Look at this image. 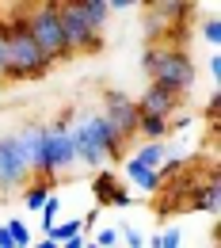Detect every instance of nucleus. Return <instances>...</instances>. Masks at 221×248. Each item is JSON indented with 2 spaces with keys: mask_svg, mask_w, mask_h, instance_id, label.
Instances as JSON below:
<instances>
[{
  "mask_svg": "<svg viewBox=\"0 0 221 248\" xmlns=\"http://www.w3.org/2000/svg\"><path fill=\"white\" fill-rule=\"evenodd\" d=\"M76 8H80V16H84V23H88L95 34H103L107 19H111V8H107V0H76Z\"/></svg>",
  "mask_w": 221,
  "mask_h": 248,
  "instance_id": "12",
  "label": "nucleus"
},
{
  "mask_svg": "<svg viewBox=\"0 0 221 248\" xmlns=\"http://www.w3.org/2000/svg\"><path fill=\"white\" fill-rule=\"evenodd\" d=\"M122 191V184H118V176L111 172V168H103V172H95V180H92V195H95V202L99 206H111V199Z\"/></svg>",
  "mask_w": 221,
  "mask_h": 248,
  "instance_id": "13",
  "label": "nucleus"
},
{
  "mask_svg": "<svg viewBox=\"0 0 221 248\" xmlns=\"http://www.w3.org/2000/svg\"><path fill=\"white\" fill-rule=\"evenodd\" d=\"M118 241H126V248H145V233L126 225V229H118Z\"/></svg>",
  "mask_w": 221,
  "mask_h": 248,
  "instance_id": "23",
  "label": "nucleus"
},
{
  "mask_svg": "<svg viewBox=\"0 0 221 248\" xmlns=\"http://www.w3.org/2000/svg\"><path fill=\"white\" fill-rule=\"evenodd\" d=\"M168 134H172V123H164V119H149V115L137 119V138L141 141H164Z\"/></svg>",
  "mask_w": 221,
  "mask_h": 248,
  "instance_id": "17",
  "label": "nucleus"
},
{
  "mask_svg": "<svg viewBox=\"0 0 221 248\" xmlns=\"http://www.w3.org/2000/svg\"><path fill=\"white\" fill-rule=\"evenodd\" d=\"M38 214H42V233H50V229L58 225V214H61V199H58V195H50V199H46V206H42Z\"/></svg>",
  "mask_w": 221,
  "mask_h": 248,
  "instance_id": "21",
  "label": "nucleus"
},
{
  "mask_svg": "<svg viewBox=\"0 0 221 248\" xmlns=\"http://www.w3.org/2000/svg\"><path fill=\"white\" fill-rule=\"evenodd\" d=\"M122 176H126V184H133L137 191H145V195L160 191V172H153V168H141L133 156H126V164H122Z\"/></svg>",
  "mask_w": 221,
  "mask_h": 248,
  "instance_id": "11",
  "label": "nucleus"
},
{
  "mask_svg": "<svg viewBox=\"0 0 221 248\" xmlns=\"http://www.w3.org/2000/svg\"><path fill=\"white\" fill-rule=\"evenodd\" d=\"M111 206H133V195H130L126 187H122V191H118V195L111 199Z\"/></svg>",
  "mask_w": 221,
  "mask_h": 248,
  "instance_id": "26",
  "label": "nucleus"
},
{
  "mask_svg": "<svg viewBox=\"0 0 221 248\" xmlns=\"http://www.w3.org/2000/svg\"><path fill=\"white\" fill-rule=\"evenodd\" d=\"M206 69H210V80H218V77H221V54H218V50H210V62H206Z\"/></svg>",
  "mask_w": 221,
  "mask_h": 248,
  "instance_id": "25",
  "label": "nucleus"
},
{
  "mask_svg": "<svg viewBox=\"0 0 221 248\" xmlns=\"http://www.w3.org/2000/svg\"><path fill=\"white\" fill-rule=\"evenodd\" d=\"M76 168V141H73V126H46V141H42V164H38V180H58L61 172Z\"/></svg>",
  "mask_w": 221,
  "mask_h": 248,
  "instance_id": "5",
  "label": "nucleus"
},
{
  "mask_svg": "<svg viewBox=\"0 0 221 248\" xmlns=\"http://www.w3.org/2000/svg\"><path fill=\"white\" fill-rule=\"evenodd\" d=\"M58 19H61V38H65L69 58H73V54H95V50L103 46V34H95L92 27L84 23L76 0H73V4H58Z\"/></svg>",
  "mask_w": 221,
  "mask_h": 248,
  "instance_id": "6",
  "label": "nucleus"
},
{
  "mask_svg": "<svg viewBox=\"0 0 221 248\" xmlns=\"http://www.w3.org/2000/svg\"><path fill=\"white\" fill-rule=\"evenodd\" d=\"M145 245H149V248H179V245H183V229H179V225H168V229L153 233Z\"/></svg>",
  "mask_w": 221,
  "mask_h": 248,
  "instance_id": "19",
  "label": "nucleus"
},
{
  "mask_svg": "<svg viewBox=\"0 0 221 248\" xmlns=\"http://www.w3.org/2000/svg\"><path fill=\"white\" fill-rule=\"evenodd\" d=\"M50 195H54V180H38V176H31V184L23 187V202H27V210H42Z\"/></svg>",
  "mask_w": 221,
  "mask_h": 248,
  "instance_id": "14",
  "label": "nucleus"
},
{
  "mask_svg": "<svg viewBox=\"0 0 221 248\" xmlns=\"http://www.w3.org/2000/svg\"><path fill=\"white\" fill-rule=\"evenodd\" d=\"M133 160H137L141 168H153V172H160V168H164V160H168V145H164V141H145V145L133 153Z\"/></svg>",
  "mask_w": 221,
  "mask_h": 248,
  "instance_id": "15",
  "label": "nucleus"
},
{
  "mask_svg": "<svg viewBox=\"0 0 221 248\" xmlns=\"http://www.w3.org/2000/svg\"><path fill=\"white\" fill-rule=\"evenodd\" d=\"M73 141H76V164H84V168H92V172H103L107 164L122 160V149H126V141L111 130V123H107L99 111L76 119Z\"/></svg>",
  "mask_w": 221,
  "mask_h": 248,
  "instance_id": "2",
  "label": "nucleus"
},
{
  "mask_svg": "<svg viewBox=\"0 0 221 248\" xmlns=\"http://www.w3.org/2000/svg\"><path fill=\"white\" fill-rule=\"evenodd\" d=\"M0 73H4V31H0Z\"/></svg>",
  "mask_w": 221,
  "mask_h": 248,
  "instance_id": "30",
  "label": "nucleus"
},
{
  "mask_svg": "<svg viewBox=\"0 0 221 248\" xmlns=\"http://www.w3.org/2000/svg\"><path fill=\"white\" fill-rule=\"evenodd\" d=\"M0 31H4V73L0 77H8V80H38V77H46L54 69V62L31 38L23 16H12L8 23H0Z\"/></svg>",
  "mask_w": 221,
  "mask_h": 248,
  "instance_id": "1",
  "label": "nucleus"
},
{
  "mask_svg": "<svg viewBox=\"0 0 221 248\" xmlns=\"http://www.w3.org/2000/svg\"><path fill=\"white\" fill-rule=\"evenodd\" d=\"M141 65H145V73H149V84H160V88H168L172 95H183L191 84H194V62H191L179 46L153 42V46L145 50Z\"/></svg>",
  "mask_w": 221,
  "mask_h": 248,
  "instance_id": "3",
  "label": "nucleus"
},
{
  "mask_svg": "<svg viewBox=\"0 0 221 248\" xmlns=\"http://www.w3.org/2000/svg\"><path fill=\"white\" fill-rule=\"evenodd\" d=\"M92 245H95V248H111V245H118V229H99Z\"/></svg>",
  "mask_w": 221,
  "mask_h": 248,
  "instance_id": "24",
  "label": "nucleus"
},
{
  "mask_svg": "<svg viewBox=\"0 0 221 248\" xmlns=\"http://www.w3.org/2000/svg\"><path fill=\"white\" fill-rule=\"evenodd\" d=\"M221 202V187L218 180H210V184L202 187V191H194V210H206V214H214Z\"/></svg>",
  "mask_w": 221,
  "mask_h": 248,
  "instance_id": "18",
  "label": "nucleus"
},
{
  "mask_svg": "<svg viewBox=\"0 0 221 248\" xmlns=\"http://www.w3.org/2000/svg\"><path fill=\"white\" fill-rule=\"evenodd\" d=\"M133 103H137V115L164 119V123H172V119H176V111H179V95H172L168 88H160V84H149V88L137 95Z\"/></svg>",
  "mask_w": 221,
  "mask_h": 248,
  "instance_id": "9",
  "label": "nucleus"
},
{
  "mask_svg": "<svg viewBox=\"0 0 221 248\" xmlns=\"http://www.w3.org/2000/svg\"><path fill=\"white\" fill-rule=\"evenodd\" d=\"M84 248H95V245H92V241H84Z\"/></svg>",
  "mask_w": 221,
  "mask_h": 248,
  "instance_id": "31",
  "label": "nucleus"
},
{
  "mask_svg": "<svg viewBox=\"0 0 221 248\" xmlns=\"http://www.w3.org/2000/svg\"><path fill=\"white\" fill-rule=\"evenodd\" d=\"M61 248H84V237H73V241H65Z\"/></svg>",
  "mask_w": 221,
  "mask_h": 248,
  "instance_id": "29",
  "label": "nucleus"
},
{
  "mask_svg": "<svg viewBox=\"0 0 221 248\" xmlns=\"http://www.w3.org/2000/svg\"><path fill=\"white\" fill-rule=\"evenodd\" d=\"M23 23H27V31L31 38L42 46V54L50 58V62L58 65L69 58V50H65V38H61V19H58V4H34L31 12L23 16Z\"/></svg>",
  "mask_w": 221,
  "mask_h": 248,
  "instance_id": "4",
  "label": "nucleus"
},
{
  "mask_svg": "<svg viewBox=\"0 0 221 248\" xmlns=\"http://www.w3.org/2000/svg\"><path fill=\"white\" fill-rule=\"evenodd\" d=\"M4 229H8V237H12V245L15 248H31V229H27V221L23 217H12V221H4Z\"/></svg>",
  "mask_w": 221,
  "mask_h": 248,
  "instance_id": "20",
  "label": "nucleus"
},
{
  "mask_svg": "<svg viewBox=\"0 0 221 248\" xmlns=\"http://www.w3.org/2000/svg\"><path fill=\"white\" fill-rule=\"evenodd\" d=\"M202 38H206L214 50L221 46V23H218V16H206V19H202Z\"/></svg>",
  "mask_w": 221,
  "mask_h": 248,
  "instance_id": "22",
  "label": "nucleus"
},
{
  "mask_svg": "<svg viewBox=\"0 0 221 248\" xmlns=\"http://www.w3.org/2000/svg\"><path fill=\"white\" fill-rule=\"evenodd\" d=\"M27 184H31V172L19 153V141H15V134H4L0 138V191H15Z\"/></svg>",
  "mask_w": 221,
  "mask_h": 248,
  "instance_id": "8",
  "label": "nucleus"
},
{
  "mask_svg": "<svg viewBox=\"0 0 221 248\" xmlns=\"http://www.w3.org/2000/svg\"><path fill=\"white\" fill-rule=\"evenodd\" d=\"M15 141H19V153H23V160H27V172L31 176H38V164H42V141H46V126H23L19 134H15Z\"/></svg>",
  "mask_w": 221,
  "mask_h": 248,
  "instance_id": "10",
  "label": "nucleus"
},
{
  "mask_svg": "<svg viewBox=\"0 0 221 248\" xmlns=\"http://www.w3.org/2000/svg\"><path fill=\"white\" fill-rule=\"evenodd\" d=\"M31 248H61V245H54L50 237H42V241H31Z\"/></svg>",
  "mask_w": 221,
  "mask_h": 248,
  "instance_id": "27",
  "label": "nucleus"
},
{
  "mask_svg": "<svg viewBox=\"0 0 221 248\" xmlns=\"http://www.w3.org/2000/svg\"><path fill=\"white\" fill-rule=\"evenodd\" d=\"M84 225H88V217H69V221H58L50 233H42V237H50L54 245H65V241H73V237H84Z\"/></svg>",
  "mask_w": 221,
  "mask_h": 248,
  "instance_id": "16",
  "label": "nucleus"
},
{
  "mask_svg": "<svg viewBox=\"0 0 221 248\" xmlns=\"http://www.w3.org/2000/svg\"><path fill=\"white\" fill-rule=\"evenodd\" d=\"M107 123H111V130L122 138V141H130V138H137V103H133V95L126 92H115V88H107L103 92V111H99Z\"/></svg>",
  "mask_w": 221,
  "mask_h": 248,
  "instance_id": "7",
  "label": "nucleus"
},
{
  "mask_svg": "<svg viewBox=\"0 0 221 248\" xmlns=\"http://www.w3.org/2000/svg\"><path fill=\"white\" fill-rule=\"evenodd\" d=\"M0 248H15V245H12V237H8V229H4V225H0Z\"/></svg>",
  "mask_w": 221,
  "mask_h": 248,
  "instance_id": "28",
  "label": "nucleus"
}]
</instances>
